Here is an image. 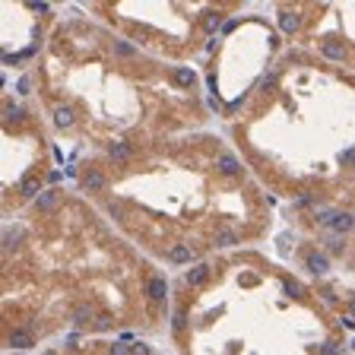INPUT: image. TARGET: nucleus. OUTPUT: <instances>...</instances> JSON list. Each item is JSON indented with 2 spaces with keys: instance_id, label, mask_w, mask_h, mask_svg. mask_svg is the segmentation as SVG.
Masks as SVG:
<instances>
[{
  "instance_id": "1",
  "label": "nucleus",
  "mask_w": 355,
  "mask_h": 355,
  "mask_svg": "<svg viewBox=\"0 0 355 355\" xmlns=\"http://www.w3.org/2000/svg\"><path fill=\"white\" fill-rule=\"evenodd\" d=\"M10 346H13V349H32L35 346V336L29 333V330H19V333L10 336Z\"/></svg>"
},
{
  "instance_id": "3",
  "label": "nucleus",
  "mask_w": 355,
  "mask_h": 355,
  "mask_svg": "<svg viewBox=\"0 0 355 355\" xmlns=\"http://www.w3.org/2000/svg\"><path fill=\"white\" fill-rule=\"evenodd\" d=\"M168 257L174 260V263H191V260H194V251H191V247H184V244H178V247H171Z\"/></svg>"
},
{
  "instance_id": "12",
  "label": "nucleus",
  "mask_w": 355,
  "mask_h": 355,
  "mask_svg": "<svg viewBox=\"0 0 355 355\" xmlns=\"http://www.w3.org/2000/svg\"><path fill=\"white\" fill-rule=\"evenodd\" d=\"M235 241H238V238H235V235H229V232L219 235V244H235Z\"/></svg>"
},
{
  "instance_id": "7",
  "label": "nucleus",
  "mask_w": 355,
  "mask_h": 355,
  "mask_svg": "<svg viewBox=\"0 0 355 355\" xmlns=\"http://www.w3.org/2000/svg\"><path fill=\"white\" fill-rule=\"evenodd\" d=\"M279 26L286 29V32H295V29H298V13H282L279 16Z\"/></svg>"
},
{
  "instance_id": "10",
  "label": "nucleus",
  "mask_w": 355,
  "mask_h": 355,
  "mask_svg": "<svg viewBox=\"0 0 355 355\" xmlns=\"http://www.w3.org/2000/svg\"><path fill=\"white\" fill-rule=\"evenodd\" d=\"M54 203H57V194H54V191H48V194L38 197V206H41V209H48V206H54Z\"/></svg>"
},
{
  "instance_id": "17",
  "label": "nucleus",
  "mask_w": 355,
  "mask_h": 355,
  "mask_svg": "<svg viewBox=\"0 0 355 355\" xmlns=\"http://www.w3.org/2000/svg\"><path fill=\"white\" fill-rule=\"evenodd\" d=\"M352 311H355V304H352Z\"/></svg>"
},
{
  "instance_id": "4",
  "label": "nucleus",
  "mask_w": 355,
  "mask_h": 355,
  "mask_svg": "<svg viewBox=\"0 0 355 355\" xmlns=\"http://www.w3.org/2000/svg\"><path fill=\"white\" fill-rule=\"evenodd\" d=\"M149 295L156 301H165V279L162 276H152V282H149Z\"/></svg>"
},
{
  "instance_id": "11",
  "label": "nucleus",
  "mask_w": 355,
  "mask_h": 355,
  "mask_svg": "<svg viewBox=\"0 0 355 355\" xmlns=\"http://www.w3.org/2000/svg\"><path fill=\"white\" fill-rule=\"evenodd\" d=\"M111 156H114L117 162H121V159L127 156V146H124V143H117V146H114V152H111Z\"/></svg>"
},
{
  "instance_id": "15",
  "label": "nucleus",
  "mask_w": 355,
  "mask_h": 355,
  "mask_svg": "<svg viewBox=\"0 0 355 355\" xmlns=\"http://www.w3.org/2000/svg\"><path fill=\"white\" fill-rule=\"evenodd\" d=\"M349 349H352V352H355V339H352V342H349Z\"/></svg>"
},
{
  "instance_id": "16",
  "label": "nucleus",
  "mask_w": 355,
  "mask_h": 355,
  "mask_svg": "<svg viewBox=\"0 0 355 355\" xmlns=\"http://www.w3.org/2000/svg\"><path fill=\"white\" fill-rule=\"evenodd\" d=\"M13 355H22V352H13Z\"/></svg>"
},
{
  "instance_id": "2",
  "label": "nucleus",
  "mask_w": 355,
  "mask_h": 355,
  "mask_svg": "<svg viewBox=\"0 0 355 355\" xmlns=\"http://www.w3.org/2000/svg\"><path fill=\"white\" fill-rule=\"evenodd\" d=\"M330 226H333L336 232H349V229H355V216H349V212H336Z\"/></svg>"
},
{
  "instance_id": "14",
  "label": "nucleus",
  "mask_w": 355,
  "mask_h": 355,
  "mask_svg": "<svg viewBox=\"0 0 355 355\" xmlns=\"http://www.w3.org/2000/svg\"><path fill=\"white\" fill-rule=\"evenodd\" d=\"M342 327H349V330H355V321H352V317H342Z\"/></svg>"
},
{
  "instance_id": "13",
  "label": "nucleus",
  "mask_w": 355,
  "mask_h": 355,
  "mask_svg": "<svg viewBox=\"0 0 355 355\" xmlns=\"http://www.w3.org/2000/svg\"><path fill=\"white\" fill-rule=\"evenodd\" d=\"M311 267H314V270H324L327 263H324V257H311Z\"/></svg>"
},
{
  "instance_id": "8",
  "label": "nucleus",
  "mask_w": 355,
  "mask_h": 355,
  "mask_svg": "<svg viewBox=\"0 0 355 355\" xmlns=\"http://www.w3.org/2000/svg\"><path fill=\"white\" fill-rule=\"evenodd\" d=\"M203 279H206V267H203V263H200V267H194L191 273H187V282H191V286H200Z\"/></svg>"
},
{
  "instance_id": "5",
  "label": "nucleus",
  "mask_w": 355,
  "mask_h": 355,
  "mask_svg": "<svg viewBox=\"0 0 355 355\" xmlns=\"http://www.w3.org/2000/svg\"><path fill=\"white\" fill-rule=\"evenodd\" d=\"M54 124L57 127H70L73 124V111L70 108H54Z\"/></svg>"
},
{
  "instance_id": "6",
  "label": "nucleus",
  "mask_w": 355,
  "mask_h": 355,
  "mask_svg": "<svg viewBox=\"0 0 355 355\" xmlns=\"http://www.w3.org/2000/svg\"><path fill=\"white\" fill-rule=\"evenodd\" d=\"M219 168H222V171L238 174V171H241V165H238V159H235V156H219Z\"/></svg>"
},
{
  "instance_id": "9",
  "label": "nucleus",
  "mask_w": 355,
  "mask_h": 355,
  "mask_svg": "<svg viewBox=\"0 0 355 355\" xmlns=\"http://www.w3.org/2000/svg\"><path fill=\"white\" fill-rule=\"evenodd\" d=\"M86 187H92V191H96V187H102V174L92 168V171H86Z\"/></svg>"
}]
</instances>
